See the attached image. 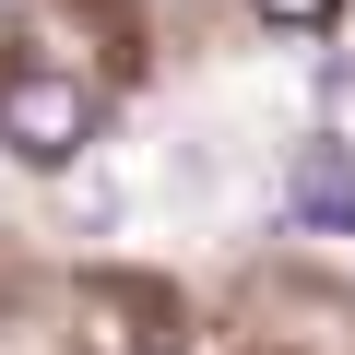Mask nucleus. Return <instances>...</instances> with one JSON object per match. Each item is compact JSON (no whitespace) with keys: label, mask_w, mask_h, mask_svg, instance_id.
<instances>
[{"label":"nucleus","mask_w":355,"mask_h":355,"mask_svg":"<svg viewBox=\"0 0 355 355\" xmlns=\"http://www.w3.org/2000/svg\"><path fill=\"white\" fill-rule=\"evenodd\" d=\"M0 142H12L24 166H71L95 142V95L71 71H0Z\"/></svg>","instance_id":"f257e3e1"},{"label":"nucleus","mask_w":355,"mask_h":355,"mask_svg":"<svg viewBox=\"0 0 355 355\" xmlns=\"http://www.w3.org/2000/svg\"><path fill=\"white\" fill-rule=\"evenodd\" d=\"M296 214H308V225H331V237H355V178H343V154H331V142H308V154H296Z\"/></svg>","instance_id":"f03ea898"},{"label":"nucleus","mask_w":355,"mask_h":355,"mask_svg":"<svg viewBox=\"0 0 355 355\" xmlns=\"http://www.w3.org/2000/svg\"><path fill=\"white\" fill-rule=\"evenodd\" d=\"M331 12H343V0H261V24H296V36H308V24H331Z\"/></svg>","instance_id":"7ed1b4c3"}]
</instances>
